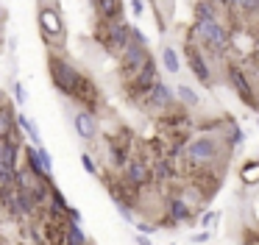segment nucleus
<instances>
[{
    "label": "nucleus",
    "mask_w": 259,
    "mask_h": 245,
    "mask_svg": "<svg viewBox=\"0 0 259 245\" xmlns=\"http://www.w3.org/2000/svg\"><path fill=\"white\" fill-rule=\"evenodd\" d=\"M229 148L226 145V137H218V134H198V137L187 139L184 148V161L192 173L198 170H209L220 161L223 150Z\"/></svg>",
    "instance_id": "obj_1"
},
{
    "label": "nucleus",
    "mask_w": 259,
    "mask_h": 245,
    "mask_svg": "<svg viewBox=\"0 0 259 245\" xmlns=\"http://www.w3.org/2000/svg\"><path fill=\"white\" fill-rule=\"evenodd\" d=\"M192 36H195L206 50H212V53H218V56H223L231 50V33L220 20H195Z\"/></svg>",
    "instance_id": "obj_2"
},
{
    "label": "nucleus",
    "mask_w": 259,
    "mask_h": 245,
    "mask_svg": "<svg viewBox=\"0 0 259 245\" xmlns=\"http://www.w3.org/2000/svg\"><path fill=\"white\" fill-rule=\"evenodd\" d=\"M48 70H51L53 87H56L64 98H75L81 81H84V75L78 72V67H75L70 59H64V56H51V59H48Z\"/></svg>",
    "instance_id": "obj_3"
},
{
    "label": "nucleus",
    "mask_w": 259,
    "mask_h": 245,
    "mask_svg": "<svg viewBox=\"0 0 259 245\" xmlns=\"http://www.w3.org/2000/svg\"><path fill=\"white\" fill-rule=\"evenodd\" d=\"M131 39H134V25L123 22V17L106 22V31H103V45H106L112 53L120 56V53H123V50L131 45Z\"/></svg>",
    "instance_id": "obj_4"
},
{
    "label": "nucleus",
    "mask_w": 259,
    "mask_h": 245,
    "mask_svg": "<svg viewBox=\"0 0 259 245\" xmlns=\"http://www.w3.org/2000/svg\"><path fill=\"white\" fill-rule=\"evenodd\" d=\"M39 31H42V36H45V42H51V45L64 42V33H67L64 31V20L53 6H42L39 9Z\"/></svg>",
    "instance_id": "obj_5"
},
{
    "label": "nucleus",
    "mask_w": 259,
    "mask_h": 245,
    "mask_svg": "<svg viewBox=\"0 0 259 245\" xmlns=\"http://www.w3.org/2000/svg\"><path fill=\"white\" fill-rule=\"evenodd\" d=\"M164 212H167V223H164V226H170V228L179 226V223H187V226H190V220H192V203L181 192L164 195Z\"/></svg>",
    "instance_id": "obj_6"
},
{
    "label": "nucleus",
    "mask_w": 259,
    "mask_h": 245,
    "mask_svg": "<svg viewBox=\"0 0 259 245\" xmlns=\"http://www.w3.org/2000/svg\"><path fill=\"white\" fill-rule=\"evenodd\" d=\"M226 78H229L231 89L237 92V98L242 100L245 106H256V92H253V84L248 78V72L242 70L240 64H229L226 67Z\"/></svg>",
    "instance_id": "obj_7"
},
{
    "label": "nucleus",
    "mask_w": 259,
    "mask_h": 245,
    "mask_svg": "<svg viewBox=\"0 0 259 245\" xmlns=\"http://www.w3.org/2000/svg\"><path fill=\"white\" fill-rule=\"evenodd\" d=\"M151 59V53H148V45H142V42H137V39H131V45L120 53V64H123V75L128 78H134L137 72L145 67V61Z\"/></svg>",
    "instance_id": "obj_8"
},
{
    "label": "nucleus",
    "mask_w": 259,
    "mask_h": 245,
    "mask_svg": "<svg viewBox=\"0 0 259 245\" xmlns=\"http://www.w3.org/2000/svg\"><path fill=\"white\" fill-rule=\"evenodd\" d=\"M142 103H145L148 109H156V111H170L176 103H179V98H176V87H170V84H164L162 78H159V81L151 87V92L145 95Z\"/></svg>",
    "instance_id": "obj_9"
},
{
    "label": "nucleus",
    "mask_w": 259,
    "mask_h": 245,
    "mask_svg": "<svg viewBox=\"0 0 259 245\" xmlns=\"http://www.w3.org/2000/svg\"><path fill=\"white\" fill-rule=\"evenodd\" d=\"M123 178L131 184V187L145 189L148 184L153 181V167L148 165L142 156H137V159H128V165H125V170H123Z\"/></svg>",
    "instance_id": "obj_10"
},
{
    "label": "nucleus",
    "mask_w": 259,
    "mask_h": 245,
    "mask_svg": "<svg viewBox=\"0 0 259 245\" xmlns=\"http://www.w3.org/2000/svg\"><path fill=\"white\" fill-rule=\"evenodd\" d=\"M184 56H187V64H190L192 75L198 78V84L209 87V84H212V70H209V61H206V56H203V50L195 48V45H187Z\"/></svg>",
    "instance_id": "obj_11"
},
{
    "label": "nucleus",
    "mask_w": 259,
    "mask_h": 245,
    "mask_svg": "<svg viewBox=\"0 0 259 245\" xmlns=\"http://www.w3.org/2000/svg\"><path fill=\"white\" fill-rule=\"evenodd\" d=\"M73 128H75V134H78L84 142H95L98 134H101V128H98V120H95V114H92L90 109L75 111V114H73Z\"/></svg>",
    "instance_id": "obj_12"
},
{
    "label": "nucleus",
    "mask_w": 259,
    "mask_h": 245,
    "mask_svg": "<svg viewBox=\"0 0 259 245\" xmlns=\"http://www.w3.org/2000/svg\"><path fill=\"white\" fill-rule=\"evenodd\" d=\"M151 167H153V181H156V184H170L176 178L173 159H170V156H164V153H159L156 161H153Z\"/></svg>",
    "instance_id": "obj_13"
},
{
    "label": "nucleus",
    "mask_w": 259,
    "mask_h": 245,
    "mask_svg": "<svg viewBox=\"0 0 259 245\" xmlns=\"http://www.w3.org/2000/svg\"><path fill=\"white\" fill-rule=\"evenodd\" d=\"M92 6H95V14L106 22L123 14V0H92Z\"/></svg>",
    "instance_id": "obj_14"
},
{
    "label": "nucleus",
    "mask_w": 259,
    "mask_h": 245,
    "mask_svg": "<svg viewBox=\"0 0 259 245\" xmlns=\"http://www.w3.org/2000/svg\"><path fill=\"white\" fill-rule=\"evenodd\" d=\"M70 209H73V206L67 203V198L62 195V189L53 187L51 203H48V215H51V217H59V220H67V217H70Z\"/></svg>",
    "instance_id": "obj_15"
},
{
    "label": "nucleus",
    "mask_w": 259,
    "mask_h": 245,
    "mask_svg": "<svg viewBox=\"0 0 259 245\" xmlns=\"http://www.w3.org/2000/svg\"><path fill=\"white\" fill-rule=\"evenodd\" d=\"M62 245H90L84 228H81L78 220H67L64 223V237H62Z\"/></svg>",
    "instance_id": "obj_16"
},
{
    "label": "nucleus",
    "mask_w": 259,
    "mask_h": 245,
    "mask_svg": "<svg viewBox=\"0 0 259 245\" xmlns=\"http://www.w3.org/2000/svg\"><path fill=\"white\" fill-rule=\"evenodd\" d=\"M73 100H78V103L84 106V109H95V103H98V89H95V84H92L90 78H84Z\"/></svg>",
    "instance_id": "obj_17"
},
{
    "label": "nucleus",
    "mask_w": 259,
    "mask_h": 245,
    "mask_svg": "<svg viewBox=\"0 0 259 245\" xmlns=\"http://www.w3.org/2000/svg\"><path fill=\"white\" fill-rule=\"evenodd\" d=\"M176 98H179V103L187 106V109H198V106H201V95L192 87H187V84H179V87H176Z\"/></svg>",
    "instance_id": "obj_18"
},
{
    "label": "nucleus",
    "mask_w": 259,
    "mask_h": 245,
    "mask_svg": "<svg viewBox=\"0 0 259 245\" xmlns=\"http://www.w3.org/2000/svg\"><path fill=\"white\" fill-rule=\"evenodd\" d=\"M159 59H162V64H164V70L167 72H179L181 70V59H179V50L176 48H170V45H162V53H159Z\"/></svg>",
    "instance_id": "obj_19"
},
{
    "label": "nucleus",
    "mask_w": 259,
    "mask_h": 245,
    "mask_svg": "<svg viewBox=\"0 0 259 245\" xmlns=\"http://www.w3.org/2000/svg\"><path fill=\"white\" fill-rule=\"evenodd\" d=\"M17 123H20V131H23L25 137L31 139V142H34V145H42V139H39V126H36V123L31 120L28 114H23V111H20V114H17Z\"/></svg>",
    "instance_id": "obj_20"
},
{
    "label": "nucleus",
    "mask_w": 259,
    "mask_h": 245,
    "mask_svg": "<svg viewBox=\"0 0 259 245\" xmlns=\"http://www.w3.org/2000/svg\"><path fill=\"white\" fill-rule=\"evenodd\" d=\"M192 14H195V20H218V3L214 0H195Z\"/></svg>",
    "instance_id": "obj_21"
},
{
    "label": "nucleus",
    "mask_w": 259,
    "mask_h": 245,
    "mask_svg": "<svg viewBox=\"0 0 259 245\" xmlns=\"http://www.w3.org/2000/svg\"><path fill=\"white\" fill-rule=\"evenodd\" d=\"M242 142H245V134H242V128L231 120L229 126H226V145H229V150H237Z\"/></svg>",
    "instance_id": "obj_22"
},
{
    "label": "nucleus",
    "mask_w": 259,
    "mask_h": 245,
    "mask_svg": "<svg viewBox=\"0 0 259 245\" xmlns=\"http://www.w3.org/2000/svg\"><path fill=\"white\" fill-rule=\"evenodd\" d=\"M36 178H39V176H34L28 167H17V184H14V187H17V189H25V192H31V187L36 184Z\"/></svg>",
    "instance_id": "obj_23"
},
{
    "label": "nucleus",
    "mask_w": 259,
    "mask_h": 245,
    "mask_svg": "<svg viewBox=\"0 0 259 245\" xmlns=\"http://www.w3.org/2000/svg\"><path fill=\"white\" fill-rule=\"evenodd\" d=\"M242 181H245V184H256L259 181V159L256 161H248V165L242 167Z\"/></svg>",
    "instance_id": "obj_24"
},
{
    "label": "nucleus",
    "mask_w": 259,
    "mask_h": 245,
    "mask_svg": "<svg viewBox=\"0 0 259 245\" xmlns=\"http://www.w3.org/2000/svg\"><path fill=\"white\" fill-rule=\"evenodd\" d=\"M81 167H84L90 176H98V165H95V159H92V153H81Z\"/></svg>",
    "instance_id": "obj_25"
},
{
    "label": "nucleus",
    "mask_w": 259,
    "mask_h": 245,
    "mask_svg": "<svg viewBox=\"0 0 259 245\" xmlns=\"http://www.w3.org/2000/svg\"><path fill=\"white\" fill-rule=\"evenodd\" d=\"M39 159H42V165H45V170L53 176V156L48 153V148H45V145H39Z\"/></svg>",
    "instance_id": "obj_26"
},
{
    "label": "nucleus",
    "mask_w": 259,
    "mask_h": 245,
    "mask_svg": "<svg viewBox=\"0 0 259 245\" xmlns=\"http://www.w3.org/2000/svg\"><path fill=\"white\" fill-rule=\"evenodd\" d=\"M214 220H218V212H212V209H209V212H203V215H201V220H198V226H203V228H212V226H214Z\"/></svg>",
    "instance_id": "obj_27"
},
{
    "label": "nucleus",
    "mask_w": 259,
    "mask_h": 245,
    "mask_svg": "<svg viewBox=\"0 0 259 245\" xmlns=\"http://www.w3.org/2000/svg\"><path fill=\"white\" fill-rule=\"evenodd\" d=\"M12 95H14V100H17L20 106L25 103V87H23L20 81H14V84H12Z\"/></svg>",
    "instance_id": "obj_28"
},
{
    "label": "nucleus",
    "mask_w": 259,
    "mask_h": 245,
    "mask_svg": "<svg viewBox=\"0 0 259 245\" xmlns=\"http://www.w3.org/2000/svg\"><path fill=\"white\" fill-rule=\"evenodd\" d=\"M131 14H134V17L145 14V0H131Z\"/></svg>",
    "instance_id": "obj_29"
},
{
    "label": "nucleus",
    "mask_w": 259,
    "mask_h": 245,
    "mask_svg": "<svg viewBox=\"0 0 259 245\" xmlns=\"http://www.w3.org/2000/svg\"><path fill=\"white\" fill-rule=\"evenodd\" d=\"M134 226H137V231H140V234H153V231H156V226H153V223H145V220L134 223Z\"/></svg>",
    "instance_id": "obj_30"
},
{
    "label": "nucleus",
    "mask_w": 259,
    "mask_h": 245,
    "mask_svg": "<svg viewBox=\"0 0 259 245\" xmlns=\"http://www.w3.org/2000/svg\"><path fill=\"white\" fill-rule=\"evenodd\" d=\"M192 242H209V228H206V231H201V234H195Z\"/></svg>",
    "instance_id": "obj_31"
},
{
    "label": "nucleus",
    "mask_w": 259,
    "mask_h": 245,
    "mask_svg": "<svg viewBox=\"0 0 259 245\" xmlns=\"http://www.w3.org/2000/svg\"><path fill=\"white\" fill-rule=\"evenodd\" d=\"M137 245H153L151 242V234H140V237H137Z\"/></svg>",
    "instance_id": "obj_32"
},
{
    "label": "nucleus",
    "mask_w": 259,
    "mask_h": 245,
    "mask_svg": "<svg viewBox=\"0 0 259 245\" xmlns=\"http://www.w3.org/2000/svg\"><path fill=\"white\" fill-rule=\"evenodd\" d=\"M218 6H223V9H229V0H214Z\"/></svg>",
    "instance_id": "obj_33"
},
{
    "label": "nucleus",
    "mask_w": 259,
    "mask_h": 245,
    "mask_svg": "<svg viewBox=\"0 0 259 245\" xmlns=\"http://www.w3.org/2000/svg\"><path fill=\"white\" fill-rule=\"evenodd\" d=\"M3 142H6V139H0V161H3Z\"/></svg>",
    "instance_id": "obj_34"
},
{
    "label": "nucleus",
    "mask_w": 259,
    "mask_h": 245,
    "mask_svg": "<svg viewBox=\"0 0 259 245\" xmlns=\"http://www.w3.org/2000/svg\"><path fill=\"white\" fill-rule=\"evenodd\" d=\"M9 187H3V181H0V198H3V192H6Z\"/></svg>",
    "instance_id": "obj_35"
},
{
    "label": "nucleus",
    "mask_w": 259,
    "mask_h": 245,
    "mask_svg": "<svg viewBox=\"0 0 259 245\" xmlns=\"http://www.w3.org/2000/svg\"><path fill=\"white\" fill-rule=\"evenodd\" d=\"M256 50H259V36H256Z\"/></svg>",
    "instance_id": "obj_36"
},
{
    "label": "nucleus",
    "mask_w": 259,
    "mask_h": 245,
    "mask_svg": "<svg viewBox=\"0 0 259 245\" xmlns=\"http://www.w3.org/2000/svg\"><path fill=\"white\" fill-rule=\"evenodd\" d=\"M256 106H259V92H256Z\"/></svg>",
    "instance_id": "obj_37"
},
{
    "label": "nucleus",
    "mask_w": 259,
    "mask_h": 245,
    "mask_svg": "<svg viewBox=\"0 0 259 245\" xmlns=\"http://www.w3.org/2000/svg\"><path fill=\"white\" fill-rule=\"evenodd\" d=\"M256 128H259V117H256Z\"/></svg>",
    "instance_id": "obj_38"
},
{
    "label": "nucleus",
    "mask_w": 259,
    "mask_h": 245,
    "mask_svg": "<svg viewBox=\"0 0 259 245\" xmlns=\"http://www.w3.org/2000/svg\"><path fill=\"white\" fill-rule=\"evenodd\" d=\"M0 245H3V242H0Z\"/></svg>",
    "instance_id": "obj_39"
},
{
    "label": "nucleus",
    "mask_w": 259,
    "mask_h": 245,
    "mask_svg": "<svg viewBox=\"0 0 259 245\" xmlns=\"http://www.w3.org/2000/svg\"><path fill=\"white\" fill-rule=\"evenodd\" d=\"M256 17H259V14H256Z\"/></svg>",
    "instance_id": "obj_40"
}]
</instances>
